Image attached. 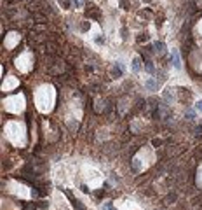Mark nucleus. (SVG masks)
<instances>
[{
  "mask_svg": "<svg viewBox=\"0 0 202 210\" xmlns=\"http://www.w3.org/2000/svg\"><path fill=\"white\" fill-rule=\"evenodd\" d=\"M153 47H155V51L157 53H164V42H155V44H153Z\"/></svg>",
  "mask_w": 202,
  "mask_h": 210,
  "instance_id": "20e7f679",
  "label": "nucleus"
},
{
  "mask_svg": "<svg viewBox=\"0 0 202 210\" xmlns=\"http://www.w3.org/2000/svg\"><path fill=\"white\" fill-rule=\"evenodd\" d=\"M63 191H64V194H66V196H68V198H70V201H72V207H73L75 210H85V207L82 205V201H80V200H77V198H73V196H72V194H70L68 191H66V189H63Z\"/></svg>",
  "mask_w": 202,
  "mask_h": 210,
  "instance_id": "f257e3e1",
  "label": "nucleus"
},
{
  "mask_svg": "<svg viewBox=\"0 0 202 210\" xmlns=\"http://www.w3.org/2000/svg\"><path fill=\"white\" fill-rule=\"evenodd\" d=\"M111 74L117 75V77H120V75H122V67H120V65H115L113 68H111Z\"/></svg>",
  "mask_w": 202,
  "mask_h": 210,
  "instance_id": "39448f33",
  "label": "nucleus"
},
{
  "mask_svg": "<svg viewBox=\"0 0 202 210\" xmlns=\"http://www.w3.org/2000/svg\"><path fill=\"white\" fill-rule=\"evenodd\" d=\"M202 133V126H199V128H197V135H200Z\"/></svg>",
  "mask_w": 202,
  "mask_h": 210,
  "instance_id": "f8f14e48",
  "label": "nucleus"
},
{
  "mask_svg": "<svg viewBox=\"0 0 202 210\" xmlns=\"http://www.w3.org/2000/svg\"><path fill=\"white\" fill-rule=\"evenodd\" d=\"M140 63H141V61H140V58H134V60H132V70H134V72H138V70H140Z\"/></svg>",
  "mask_w": 202,
  "mask_h": 210,
  "instance_id": "423d86ee",
  "label": "nucleus"
},
{
  "mask_svg": "<svg viewBox=\"0 0 202 210\" xmlns=\"http://www.w3.org/2000/svg\"><path fill=\"white\" fill-rule=\"evenodd\" d=\"M58 2H59L64 9H70V7H72V0H58Z\"/></svg>",
  "mask_w": 202,
  "mask_h": 210,
  "instance_id": "0eeeda50",
  "label": "nucleus"
},
{
  "mask_svg": "<svg viewBox=\"0 0 202 210\" xmlns=\"http://www.w3.org/2000/svg\"><path fill=\"white\" fill-rule=\"evenodd\" d=\"M145 68H146V70H148V72H150V74H152V72H153V65H152V63H150V61H148V60H146V61H145Z\"/></svg>",
  "mask_w": 202,
  "mask_h": 210,
  "instance_id": "1a4fd4ad",
  "label": "nucleus"
},
{
  "mask_svg": "<svg viewBox=\"0 0 202 210\" xmlns=\"http://www.w3.org/2000/svg\"><path fill=\"white\" fill-rule=\"evenodd\" d=\"M103 210H117V208H113V203H111V201H106L103 205Z\"/></svg>",
  "mask_w": 202,
  "mask_h": 210,
  "instance_id": "6e6552de",
  "label": "nucleus"
},
{
  "mask_svg": "<svg viewBox=\"0 0 202 210\" xmlns=\"http://www.w3.org/2000/svg\"><path fill=\"white\" fill-rule=\"evenodd\" d=\"M85 14L89 16V18H94V19H99V11H98V7L96 5H87V9H85Z\"/></svg>",
  "mask_w": 202,
  "mask_h": 210,
  "instance_id": "f03ea898",
  "label": "nucleus"
},
{
  "mask_svg": "<svg viewBox=\"0 0 202 210\" xmlns=\"http://www.w3.org/2000/svg\"><path fill=\"white\" fill-rule=\"evenodd\" d=\"M197 110H202V100L197 102Z\"/></svg>",
  "mask_w": 202,
  "mask_h": 210,
  "instance_id": "9b49d317",
  "label": "nucleus"
},
{
  "mask_svg": "<svg viewBox=\"0 0 202 210\" xmlns=\"http://www.w3.org/2000/svg\"><path fill=\"white\" fill-rule=\"evenodd\" d=\"M171 63L174 65V68H181V60H179L178 49H172V53H171Z\"/></svg>",
  "mask_w": 202,
  "mask_h": 210,
  "instance_id": "7ed1b4c3",
  "label": "nucleus"
},
{
  "mask_svg": "<svg viewBox=\"0 0 202 210\" xmlns=\"http://www.w3.org/2000/svg\"><path fill=\"white\" fill-rule=\"evenodd\" d=\"M146 86H148V88H152V89H153V88H155V84H153V81H148V82H146Z\"/></svg>",
  "mask_w": 202,
  "mask_h": 210,
  "instance_id": "9d476101",
  "label": "nucleus"
}]
</instances>
